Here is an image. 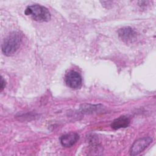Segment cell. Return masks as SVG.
Segmentation results:
<instances>
[{
	"label": "cell",
	"mask_w": 156,
	"mask_h": 156,
	"mask_svg": "<svg viewBox=\"0 0 156 156\" xmlns=\"http://www.w3.org/2000/svg\"><path fill=\"white\" fill-rule=\"evenodd\" d=\"M22 42V37L18 32H13L7 37L2 44V51L7 56L14 54L20 48Z\"/></svg>",
	"instance_id": "6da1fadb"
},
{
	"label": "cell",
	"mask_w": 156,
	"mask_h": 156,
	"mask_svg": "<svg viewBox=\"0 0 156 156\" xmlns=\"http://www.w3.org/2000/svg\"><path fill=\"white\" fill-rule=\"evenodd\" d=\"M24 14L38 22H47L51 19V13L48 9L38 4L27 7L24 10Z\"/></svg>",
	"instance_id": "7a4b0ae2"
},
{
	"label": "cell",
	"mask_w": 156,
	"mask_h": 156,
	"mask_svg": "<svg viewBox=\"0 0 156 156\" xmlns=\"http://www.w3.org/2000/svg\"><path fill=\"white\" fill-rule=\"evenodd\" d=\"M65 82L69 88L77 90L82 86V78L78 72L71 70L66 74L65 76Z\"/></svg>",
	"instance_id": "3957f363"
},
{
	"label": "cell",
	"mask_w": 156,
	"mask_h": 156,
	"mask_svg": "<svg viewBox=\"0 0 156 156\" xmlns=\"http://www.w3.org/2000/svg\"><path fill=\"white\" fill-rule=\"evenodd\" d=\"M152 139L150 136L143 137L136 140L130 149L131 155H136L143 152L151 143Z\"/></svg>",
	"instance_id": "277c9868"
},
{
	"label": "cell",
	"mask_w": 156,
	"mask_h": 156,
	"mask_svg": "<svg viewBox=\"0 0 156 156\" xmlns=\"http://www.w3.org/2000/svg\"><path fill=\"white\" fill-rule=\"evenodd\" d=\"M119 38L125 43H132L137 38V32L130 27H124L118 31Z\"/></svg>",
	"instance_id": "5b68a950"
},
{
	"label": "cell",
	"mask_w": 156,
	"mask_h": 156,
	"mask_svg": "<svg viewBox=\"0 0 156 156\" xmlns=\"http://www.w3.org/2000/svg\"><path fill=\"white\" fill-rule=\"evenodd\" d=\"M79 138V136L77 133L70 132L61 136L60 138V141L63 147H70L78 141Z\"/></svg>",
	"instance_id": "8992f818"
},
{
	"label": "cell",
	"mask_w": 156,
	"mask_h": 156,
	"mask_svg": "<svg viewBox=\"0 0 156 156\" xmlns=\"http://www.w3.org/2000/svg\"><path fill=\"white\" fill-rule=\"evenodd\" d=\"M130 124V119L127 116H121L116 118L111 124V127L114 130L125 128L129 126Z\"/></svg>",
	"instance_id": "52a82bcc"
},
{
	"label": "cell",
	"mask_w": 156,
	"mask_h": 156,
	"mask_svg": "<svg viewBox=\"0 0 156 156\" xmlns=\"http://www.w3.org/2000/svg\"><path fill=\"white\" fill-rule=\"evenodd\" d=\"M5 81L4 80L3 77H1V91L3 90V89L5 88Z\"/></svg>",
	"instance_id": "ba28073f"
}]
</instances>
